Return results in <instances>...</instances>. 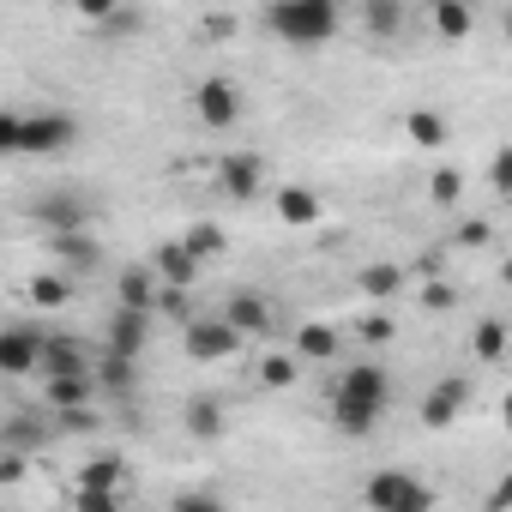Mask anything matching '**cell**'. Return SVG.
Masks as SVG:
<instances>
[{
	"mask_svg": "<svg viewBox=\"0 0 512 512\" xmlns=\"http://www.w3.org/2000/svg\"><path fill=\"white\" fill-rule=\"evenodd\" d=\"M223 314H229V320H235V326H241L247 338L272 326V308H266L260 296H247V290H241V296H229V308H223Z\"/></svg>",
	"mask_w": 512,
	"mask_h": 512,
	"instance_id": "obj_20",
	"label": "cell"
},
{
	"mask_svg": "<svg viewBox=\"0 0 512 512\" xmlns=\"http://www.w3.org/2000/svg\"><path fill=\"white\" fill-rule=\"evenodd\" d=\"M488 187H494V193H512V145L488 157Z\"/></svg>",
	"mask_w": 512,
	"mask_h": 512,
	"instance_id": "obj_32",
	"label": "cell"
},
{
	"mask_svg": "<svg viewBox=\"0 0 512 512\" xmlns=\"http://www.w3.org/2000/svg\"><path fill=\"white\" fill-rule=\"evenodd\" d=\"M145 344H151V314H145V308H121V302H115L109 350H121V356H145Z\"/></svg>",
	"mask_w": 512,
	"mask_h": 512,
	"instance_id": "obj_12",
	"label": "cell"
},
{
	"mask_svg": "<svg viewBox=\"0 0 512 512\" xmlns=\"http://www.w3.org/2000/svg\"><path fill=\"white\" fill-rule=\"evenodd\" d=\"M193 253H199V260H217V253H223V229H211V223H193L187 235H181Z\"/></svg>",
	"mask_w": 512,
	"mask_h": 512,
	"instance_id": "obj_30",
	"label": "cell"
},
{
	"mask_svg": "<svg viewBox=\"0 0 512 512\" xmlns=\"http://www.w3.org/2000/svg\"><path fill=\"white\" fill-rule=\"evenodd\" d=\"M157 296H163L157 266H127V272H115V302H121V308H145V314H157Z\"/></svg>",
	"mask_w": 512,
	"mask_h": 512,
	"instance_id": "obj_11",
	"label": "cell"
},
{
	"mask_svg": "<svg viewBox=\"0 0 512 512\" xmlns=\"http://www.w3.org/2000/svg\"><path fill=\"white\" fill-rule=\"evenodd\" d=\"M187 434L193 440H217L223 434V404L217 398H193L187 404Z\"/></svg>",
	"mask_w": 512,
	"mask_h": 512,
	"instance_id": "obj_24",
	"label": "cell"
},
{
	"mask_svg": "<svg viewBox=\"0 0 512 512\" xmlns=\"http://www.w3.org/2000/svg\"><path fill=\"white\" fill-rule=\"evenodd\" d=\"M133 362H139V356H121V350H109V344H103V356H97V386H103V392H115V398H121V392H133V380H139V374H133Z\"/></svg>",
	"mask_w": 512,
	"mask_h": 512,
	"instance_id": "obj_19",
	"label": "cell"
},
{
	"mask_svg": "<svg viewBox=\"0 0 512 512\" xmlns=\"http://www.w3.org/2000/svg\"><path fill=\"white\" fill-rule=\"evenodd\" d=\"M428 25H434V37H446V43H464V37L476 31V13L464 7V0H428Z\"/></svg>",
	"mask_w": 512,
	"mask_h": 512,
	"instance_id": "obj_17",
	"label": "cell"
},
{
	"mask_svg": "<svg viewBox=\"0 0 512 512\" xmlns=\"http://www.w3.org/2000/svg\"><path fill=\"white\" fill-rule=\"evenodd\" d=\"M338 25H344L338 0H266V31L290 49H320L338 37Z\"/></svg>",
	"mask_w": 512,
	"mask_h": 512,
	"instance_id": "obj_2",
	"label": "cell"
},
{
	"mask_svg": "<svg viewBox=\"0 0 512 512\" xmlns=\"http://www.w3.org/2000/svg\"><path fill=\"white\" fill-rule=\"evenodd\" d=\"M362 290H368L374 302H392V296L404 290V266H386V260H374V266H362Z\"/></svg>",
	"mask_w": 512,
	"mask_h": 512,
	"instance_id": "obj_23",
	"label": "cell"
},
{
	"mask_svg": "<svg viewBox=\"0 0 512 512\" xmlns=\"http://www.w3.org/2000/svg\"><path fill=\"white\" fill-rule=\"evenodd\" d=\"M67 296H73V284H67L61 266L43 272V278H31V302H37V308H67Z\"/></svg>",
	"mask_w": 512,
	"mask_h": 512,
	"instance_id": "obj_26",
	"label": "cell"
},
{
	"mask_svg": "<svg viewBox=\"0 0 512 512\" xmlns=\"http://www.w3.org/2000/svg\"><path fill=\"white\" fill-rule=\"evenodd\" d=\"M73 13H79L85 25H103V19H115V13H121V0H73Z\"/></svg>",
	"mask_w": 512,
	"mask_h": 512,
	"instance_id": "obj_33",
	"label": "cell"
},
{
	"mask_svg": "<svg viewBox=\"0 0 512 512\" xmlns=\"http://www.w3.org/2000/svg\"><path fill=\"white\" fill-rule=\"evenodd\" d=\"M49 253L61 272H97L103 266V241L91 229H67V235H49Z\"/></svg>",
	"mask_w": 512,
	"mask_h": 512,
	"instance_id": "obj_9",
	"label": "cell"
},
{
	"mask_svg": "<svg viewBox=\"0 0 512 512\" xmlns=\"http://www.w3.org/2000/svg\"><path fill=\"white\" fill-rule=\"evenodd\" d=\"M217 187H223L229 199H253V193L266 187V157H253V151L223 157V163H217Z\"/></svg>",
	"mask_w": 512,
	"mask_h": 512,
	"instance_id": "obj_10",
	"label": "cell"
},
{
	"mask_svg": "<svg viewBox=\"0 0 512 512\" xmlns=\"http://www.w3.org/2000/svg\"><path fill=\"white\" fill-rule=\"evenodd\" d=\"M151 266H157V278H163V284H181V290H187V284H199V272H205V260H199L187 241H163Z\"/></svg>",
	"mask_w": 512,
	"mask_h": 512,
	"instance_id": "obj_13",
	"label": "cell"
},
{
	"mask_svg": "<svg viewBox=\"0 0 512 512\" xmlns=\"http://www.w3.org/2000/svg\"><path fill=\"white\" fill-rule=\"evenodd\" d=\"M193 115H199V127H235L241 121V91L223 73H211V79L193 85Z\"/></svg>",
	"mask_w": 512,
	"mask_h": 512,
	"instance_id": "obj_7",
	"label": "cell"
},
{
	"mask_svg": "<svg viewBox=\"0 0 512 512\" xmlns=\"http://www.w3.org/2000/svg\"><path fill=\"white\" fill-rule=\"evenodd\" d=\"M115 482H121V458H115V452L91 458V464H85V476H79V488H115Z\"/></svg>",
	"mask_w": 512,
	"mask_h": 512,
	"instance_id": "obj_29",
	"label": "cell"
},
{
	"mask_svg": "<svg viewBox=\"0 0 512 512\" xmlns=\"http://www.w3.org/2000/svg\"><path fill=\"white\" fill-rule=\"evenodd\" d=\"M500 31H506V49H512V7L500 13Z\"/></svg>",
	"mask_w": 512,
	"mask_h": 512,
	"instance_id": "obj_41",
	"label": "cell"
},
{
	"mask_svg": "<svg viewBox=\"0 0 512 512\" xmlns=\"http://www.w3.org/2000/svg\"><path fill=\"white\" fill-rule=\"evenodd\" d=\"M488 506H512V482H500V488H494V500H488Z\"/></svg>",
	"mask_w": 512,
	"mask_h": 512,
	"instance_id": "obj_39",
	"label": "cell"
},
{
	"mask_svg": "<svg viewBox=\"0 0 512 512\" xmlns=\"http://www.w3.org/2000/svg\"><path fill=\"white\" fill-rule=\"evenodd\" d=\"M73 139H79V121L67 109H43L19 121V157H61Z\"/></svg>",
	"mask_w": 512,
	"mask_h": 512,
	"instance_id": "obj_4",
	"label": "cell"
},
{
	"mask_svg": "<svg viewBox=\"0 0 512 512\" xmlns=\"http://www.w3.org/2000/svg\"><path fill=\"white\" fill-rule=\"evenodd\" d=\"M488 241H494L488 223H464V229H458V247H488Z\"/></svg>",
	"mask_w": 512,
	"mask_h": 512,
	"instance_id": "obj_37",
	"label": "cell"
},
{
	"mask_svg": "<svg viewBox=\"0 0 512 512\" xmlns=\"http://www.w3.org/2000/svg\"><path fill=\"white\" fill-rule=\"evenodd\" d=\"M241 338H247V332H241L229 314H205V320L193 314V320L181 326V344H187L193 362H229V356H241Z\"/></svg>",
	"mask_w": 512,
	"mask_h": 512,
	"instance_id": "obj_3",
	"label": "cell"
},
{
	"mask_svg": "<svg viewBox=\"0 0 512 512\" xmlns=\"http://www.w3.org/2000/svg\"><path fill=\"white\" fill-rule=\"evenodd\" d=\"M79 506H85V512H115L121 494H115V488H79Z\"/></svg>",
	"mask_w": 512,
	"mask_h": 512,
	"instance_id": "obj_34",
	"label": "cell"
},
{
	"mask_svg": "<svg viewBox=\"0 0 512 512\" xmlns=\"http://www.w3.org/2000/svg\"><path fill=\"white\" fill-rule=\"evenodd\" d=\"M49 374H97V356L79 338H49L43 344V380Z\"/></svg>",
	"mask_w": 512,
	"mask_h": 512,
	"instance_id": "obj_15",
	"label": "cell"
},
{
	"mask_svg": "<svg viewBox=\"0 0 512 512\" xmlns=\"http://www.w3.org/2000/svg\"><path fill=\"white\" fill-rule=\"evenodd\" d=\"M296 374H302V356H296V350H272V356L260 362V380H266L272 392H284V386H296Z\"/></svg>",
	"mask_w": 512,
	"mask_h": 512,
	"instance_id": "obj_25",
	"label": "cell"
},
{
	"mask_svg": "<svg viewBox=\"0 0 512 512\" xmlns=\"http://www.w3.org/2000/svg\"><path fill=\"white\" fill-rule=\"evenodd\" d=\"M362 25H368V37H398L404 31V7L398 0H362Z\"/></svg>",
	"mask_w": 512,
	"mask_h": 512,
	"instance_id": "obj_21",
	"label": "cell"
},
{
	"mask_svg": "<svg viewBox=\"0 0 512 512\" xmlns=\"http://www.w3.org/2000/svg\"><path fill=\"white\" fill-rule=\"evenodd\" d=\"M278 217H284L290 229H314V223H320V199H314L308 187H278Z\"/></svg>",
	"mask_w": 512,
	"mask_h": 512,
	"instance_id": "obj_18",
	"label": "cell"
},
{
	"mask_svg": "<svg viewBox=\"0 0 512 512\" xmlns=\"http://www.w3.org/2000/svg\"><path fill=\"white\" fill-rule=\"evenodd\" d=\"M290 350H296L302 362H338V326H326V320H302Z\"/></svg>",
	"mask_w": 512,
	"mask_h": 512,
	"instance_id": "obj_16",
	"label": "cell"
},
{
	"mask_svg": "<svg viewBox=\"0 0 512 512\" xmlns=\"http://www.w3.org/2000/svg\"><path fill=\"white\" fill-rule=\"evenodd\" d=\"M404 133H410V145L428 151V145L446 139V115H440V109H410V115H404Z\"/></svg>",
	"mask_w": 512,
	"mask_h": 512,
	"instance_id": "obj_22",
	"label": "cell"
},
{
	"mask_svg": "<svg viewBox=\"0 0 512 512\" xmlns=\"http://www.w3.org/2000/svg\"><path fill=\"white\" fill-rule=\"evenodd\" d=\"M470 350H476L482 362H500V356H506V320H476Z\"/></svg>",
	"mask_w": 512,
	"mask_h": 512,
	"instance_id": "obj_27",
	"label": "cell"
},
{
	"mask_svg": "<svg viewBox=\"0 0 512 512\" xmlns=\"http://www.w3.org/2000/svg\"><path fill=\"white\" fill-rule=\"evenodd\" d=\"M37 223H43L49 235H67V229H91L97 211H91L85 193H49V199H37Z\"/></svg>",
	"mask_w": 512,
	"mask_h": 512,
	"instance_id": "obj_8",
	"label": "cell"
},
{
	"mask_svg": "<svg viewBox=\"0 0 512 512\" xmlns=\"http://www.w3.org/2000/svg\"><path fill=\"white\" fill-rule=\"evenodd\" d=\"M464 398H470V386H464V380H440V386L422 398V410H416V416H422V428H452V422H458V410H464Z\"/></svg>",
	"mask_w": 512,
	"mask_h": 512,
	"instance_id": "obj_14",
	"label": "cell"
},
{
	"mask_svg": "<svg viewBox=\"0 0 512 512\" xmlns=\"http://www.w3.org/2000/svg\"><path fill=\"white\" fill-rule=\"evenodd\" d=\"M500 284H506V290H512V260H506V266H500Z\"/></svg>",
	"mask_w": 512,
	"mask_h": 512,
	"instance_id": "obj_42",
	"label": "cell"
},
{
	"mask_svg": "<svg viewBox=\"0 0 512 512\" xmlns=\"http://www.w3.org/2000/svg\"><path fill=\"white\" fill-rule=\"evenodd\" d=\"M500 422H506V434H512V392L500 398Z\"/></svg>",
	"mask_w": 512,
	"mask_h": 512,
	"instance_id": "obj_40",
	"label": "cell"
},
{
	"mask_svg": "<svg viewBox=\"0 0 512 512\" xmlns=\"http://www.w3.org/2000/svg\"><path fill=\"white\" fill-rule=\"evenodd\" d=\"M422 302H428V308H452V302H458V290H452V284H428V290H422Z\"/></svg>",
	"mask_w": 512,
	"mask_h": 512,
	"instance_id": "obj_38",
	"label": "cell"
},
{
	"mask_svg": "<svg viewBox=\"0 0 512 512\" xmlns=\"http://www.w3.org/2000/svg\"><path fill=\"white\" fill-rule=\"evenodd\" d=\"M43 344H49V332H37V326H7V332H0V374H7V380L43 374Z\"/></svg>",
	"mask_w": 512,
	"mask_h": 512,
	"instance_id": "obj_6",
	"label": "cell"
},
{
	"mask_svg": "<svg viewBox=\"0 0 512 512\" xmlns=\"http://www.w3.org/2000/svg\"><path fill=\"white\" fill-rule=\"evenodd\" d=\"M428 199H434V205H458V199H464V169H452V163H446V169H434Z\"/></svg>",
	"mask_w": 512,
	"mask_h": 512,
	"instance_id": "obj_28",
	"label": "cell"
},
{
	"mask_svg": "<svg viewBox=\"0 0 512 512\" xmlns=\"http://www.w3.org/2000/svg\"><path fill=\"white\" fill-rule=\"evenodd\" d=\"M362 500H368L374 512H428V506H434V488L416 482V476H404V470H380V476H368Z\"/></svg>",
	"mask_w": 512,
	"mask_h": 512,
	"instance_id": "obj_5",
	"label": "cell"
},
{
	"mask_svg": "<svg viewBox=\"0 0 512 512\" xmlns=\"http://www.w3.org/2000/svg\"><path fill=\"white\" fill-rule=\"evenodd\" d=\"M97 31H103V37H133V31H139V13H127V7H121V13H115V19H103Z\"/></svg>",
	"mask_w": 512,
	"mask_h": 512,
	"instance_id": "obj_35",
	"label": "cell"
},
{
	"mask_svg": "<svg viewBox=\"0 0 512 512\" xmlns=\"http://www.w3.org/2000/svg\"><path fill=\"white\" fill-rule=\"evenodd\" d=\"M362 338H368V344H392V338H398V320L374 308V314H362Z\"/></svg>",
	"mask_w": 512,
	"mask_h": 512,
	"instance_id": "obj_31",
	"label": "cell"
},
{
	"mask_svg": "<svg viewBox=\"0 0 512 512\" xmlns=\"http://www.w3.org/2000/svg\"><path fill=\"white\" fill-rule=\"evenodd\" d=\"M19 121L25 115H0V151H7V157H19Z\"/></svg>",
	"mask_w": 512,
	"mask_h": 512,
	"instance_id": "obj_36",
	"label": "cell"
},
{
	"mask_svg": "<svg viewBox=\"0 0 512 512\" xmlns=\"http://www.w3.org/2000/svg\"><path fill=\"white\" fill-rule=\"evenodd\" d=\"M386 404H392V380H386L380 362H350V368H338V380H332V428H338V434L368 440L374 422L386 416Z\"/></svg>",
	"mask_w": 512,
	"mask_h": 512,
	"instance_id": "obj_1",
	"label": "cell"
}]
</instances>
